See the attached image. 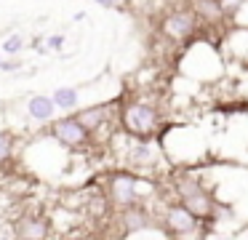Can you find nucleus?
<instances>
[{
	"label": "nucleus",
	"instance_id": "obj_1",
	"mask_svg": "<svg viewBox=\"0 0 248 240\" xmlns=\"http://www.w3.org/2000/svg\"><path fill=\"white\" fill-rule=\"evenodd\" d=\"M118 126L123 128V133L136 139H152L163 126L160 107L155 101L147 99H128L120 104L118 110Z\"/></svg>",
	"mask_w": 248,
	"mask_h": 240
},
{
	"label": "nucleus",
	"instance_id": "obj_2",
	"mask_svg": "<svg viewBox=\"0 0 248 240\" xmlns=\"http://www.w3.org/2000/svg\"><path fill=\"white\" fill-rule=\"evenodd\" d=\"M147 181L139 179V174L134 171H115L107 176V203L120 211V208H128L134 203H144V195L152 192L155 187H144Z\"/></svg>",
	"mask_w": 248,
	"mask_h": 240
},
{
	"label": "nucleus",
	"instance_id": "obj_3",
	"mask_svg": "<svg viewBox=\"0 0 248 240\" xmlns=\"http://www.w3.org/2000/svg\"><path fill=\"white\" fill-rule=\"evenodd\" d=\"M173 192H176V197H179V200H182L198 219H203V222H211V219H214L216 203H214L211 192L205 190V184L198 179V176H192V174H179L176 179H173Z\"/></svg>",
	"mask_w": 248,
	"mask_h": 240
},
{
	"label": "nucleus",
	"instance_id": "obj_4",
	"mask_svg": "<svg viewBox=\"0 0 248 240\" xmlns=\"http://www.w3.org/2000/svg\"><path fill=\"white\" fill-rule=\"evenodd\" d=\"M46 128H48V136L54 139V142H59L67 152H70V149H86V147H91V142H93V133L83 126L75 112L54 117Z\"/></svg>",
	"mask_w": 248,
	"mask_h": 240
},
{
	"label": "nucleus",
	"instance_id": "obj_5",
	"mask_svg": "<svg viewBox=\"0 0 248 240\" xmlns=\"http://www.w3.org/2000/svg\"><path fill=\"white\" fill-rule=\"evenodd\" d=\"M160 224L166 227V235H171V238H192V235L203 232L205 222L195 216L182 200H176V203H168V206L163 208Z\"/></svg>",
	"mask_w": 248,
	"mask_h": 240
},
{
	"label": "nucleus",
	"instance_id": "obj_6",
	"mask_svg": "<svg viewBox=\"0 0 248 240\" xmlns=\"http://www.w3.org/2000/svg\"><path fill=\"white\" fill-rule=\"evenodd\" d=\"M198 21L200 19L195 16L192 8H173V11H168V14L163 16L160 32H163L166 40L184 46V43H189L195 37V32H198Z\"/></svg>",
	"mask_w": 248,
	"mask_h": 240
},
{
	"label": "nucleus",
	"instance_id": "obj_7",
	"mask_svg": "<svg viewBox=\"0 0 248 240\" xmlns=\"http://www.w3.org/2000/svg\"><path fill=\"white\" fill-rule=\"evenodd\" d=\"M157 160H160V147L150 142V139H136L131 136L128 149L123 152V165L134 174H150L155 171Z\"/></svg>",
	"mask_w": 248,
	"mask_h": 240
},
{
	"label": "nucleus",
	"instance_id": "obj_8",
	"mask_svg": "<svg viewBox=\"0 0 248 240\" xmlns=\"http://www.w3.org/2000/svg\"><path fill=\"white\" fill-rule=\"evenodd\" d=\"M54 235V224L46 213L40 211H27L14 222V238L24 240H46Z\"/></svg>",
	"mask_w": 248,
	"mask_h": 240
},
{
	"label": "nucleus",
	"instance_id": "obj_9",
	"mask_svg": "<svg viewBox=\"0 0 248 240\" xmlns=\"http://www.w3.org/2000/svg\"><path fill=\"white\" fill-rule=\"evenodd\" d=\"M118 219H120V227H123L125 235H139V232H144V229H150L152 224H155L150 206H144V203H134V206H128V208H120Z\"/></svg>",
	"mask_w": 248,
	"mask_h": 240
},
{
	"label": "nucleus",
	"instance_id": "obj_10",
	"mask_svg": "<svg viewBox=\"0 0 248 240\" xmlns=\"http://www.w3.org/2000/svg\"><path fill=\"white\" fill-rule=\"evenodd\" d=\"M78 117H80V123L88 128V131L96 136L99 131H104V128L112 126V107L107 104V101H102V104H88V107H80V110L75 112Z\"/></svg>",
	"mask_w": 248,
	"mask_h": 240
},
{
	"label": "nucleus",
	"instance_id": "obj_11",
	"mask_svg": "<svg viewBox=\"0 0 248 240\" xmlns=\"http://www.w3.org/2000/svg\"><path fill=\"white\" fill-rule=\"evenodd\" d=\"M24 110H27L30 120L38 123V126H48L56 117V104L51 99V94H32L27 99V104H24Z\"/></svg>",
	"mask_w": 248,
	"mask_h": 240
},
{
	"label": "nucleus",
	"instance_id": "obj_12",
	"mask_svg": "<svg viewBox=\"0 0 248 240\" xmlns=\"http://www.w3.org/2000/svg\"><path fill=\"white\" fill-rule=\"evenodd\" d=\"M189 8L205 24H221L227 19V11H224L221 0H189Z\"/></svg>",
	"mask_w": 248,
	"mask_h": 240
},
{
	"label": "nucleus",
	"instance_id": "obj_13",
	"mask_svg": "<svg viewBox=\"0 0 248 240\" xmlns=\"http://www.w3.org/2000/svg\"><path fill=\"white\" fill-rule=\"evenodd\" d=\"M51 99H54V104H56V112H62V115H70V112L80 110V91H78L75 85H59V88L51 94Z\"/></svg>",
	"mask_w": 248,
	"mask_h": 240
},
{
	"label": "nucleus",
	"instance_id": "obj_14",
	"mask_svg": "<svg viewBox=\"0 0 248 240\" xmlns=\"http://www.w3.org/2000/svg\"><path fill=\"white\" fill-rule=\"evenodd\" d=\"M14 152H16V139L11 131H0V165L11 163Z\"/></svg>",
	"mask_w": 248,
	"mask_h": 240
},
{
	"label": "nucleus",
	"instance_id": "obj_15",
	"mask_svg": "<svg viewBox=\"0 0 248 240\" xmlns=\"http://www.w3.org/2000/svg\"><path fill=\"white\" fill-rule=\"evenodd\" d=\"M24 35H19V32H14V35H8L6 40H3V48L0 51L6 53V56H16V53H22L24 51Z\"/></svg>",
	"mask_w": 248,
	"mask_h": 240
},
{
	"label": "nucleus",
	"instance_id": "obj_16",
	"mask_svg": "<svg viewBox=\"0 0 248 240\" xmlns=\"http://www.w3.org/2000/svg\"><path fill=\"white\" fill-rule=\"evenodd\" d=\"M64 48V35H51L46 40V51H62Z\"/></svg>",
	"mask_w": 248,
	"mask_h": 240
},
{
	"label": "nucleus",
	"instance_id": "obj_17",
	"mask_svg": "<svg viewBox=\"0 0 248 240\" xmlns=\"http://www.w3.org/2000/svg\"><path fill=\"white\" fill-rule=\"evenodd\" d=\"M19 67H22L19 59H3V62H0V72H16Z\"/></svg>",
	"mask_w": 248,
	"mask_h": 240
},
{
	"label": "nucleus",
	"instance_id": "obj_18",
	"mask_svg": "<svg viewBox=\"0 0 248 240\" xmlns=\"http://www.w3.org/2000/svg\"><path fill=\"white\" fill-rule=\"evenodd\" d=\"M96 5H102V8H123L125 0H93Z\"/></svg>",
	"mask_w": 248,
	"mask_h": 240
},
{
	"label": "nucleus",
	"instance_id": "obj_19",
	"mask_svg": "<svg viewBox=\"0 0 248 240\" xmlns=\"http://www.w3.org/2000/svg\"><path fill=\"white\" fill-rule=\"evenodd\" d=\"M3 59H6V56H3V51H0V62H3Z\"/></svg>",
	"mask_w": 248,
	"mask_h": 240
}]
</instances>
